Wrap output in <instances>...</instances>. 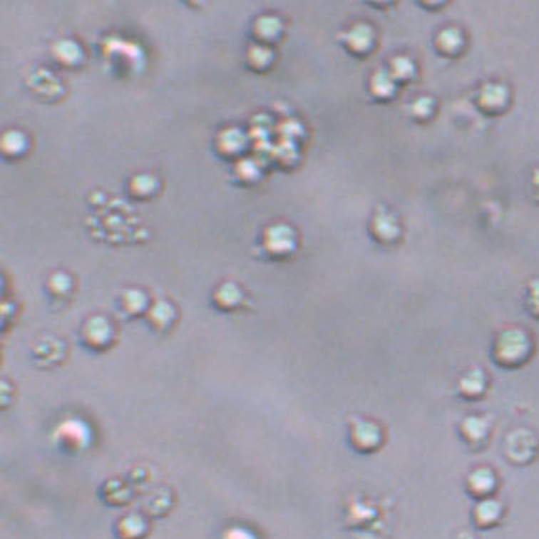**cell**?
Wrapping results in <instances>:
<instances>
[{
  "label": "cell",
  "mask_w": 539,
  "mask_h": 539,
  "mask_svg": "<svg viewBox=\"0 0 539 539\" xmlns=\"http://www.w3.org/2000/svg\"><path fill=\"white\" fill-rule=\"evenodd\" d=\"M461 431L467 441H484L488 435V421L484 418L463 419Z\"/></svg>",
  "instance_id": "cell-25"
},
{
  "label": "cell",
  "mask_w": 539,
  "mask_h": 539,
  "mask_svg": "<svg viewBox=\"0 0 539 539\" xmlns=\"http://www.w3.org/2000/svg\"><path fill=\"white\" fill-rule=\"evenodd\" d=\"M499 513H501L499 503L490 501V499H484L475 510L476 522H478V524H492V522H496L499 518Z\"/></svg>",
  "instance_id": "cell-27"
},
{
  "label": "cell",
  "mask_w": 539,
  "mask_h": 539,
  "mask_svg": "<svg viewBox=\"0 0 539 539\" xmlns=\"http://www.w3.org/2000/svg\"><path fill=\"white\" fill-rule=\"evenodd\" d=\"M475 103L481 113L488 116L503 115L510 105L509 88L501 82H486L478 88L475 96Z\"/></svg>",
  "instance_id": "cell-2"
},
{
  "label": "cell",
  "mask_w": 539,
  "mask_h": 539,
  "mask_svg": "<svg viewBox=\"0 0 539 539\" xmlns=\"http://www.w3.org/2000/svg\"><path fill=\"white\" fill-rule=\"evenodd\" d=\"M265 248L273 257H286L296 250V232L288 225H273L265 232Z\"/></svg>",
  "instance_id": "cell-6"
},
{
  "label": "cell",
  "mask_w": 539,
  "mask_h": 539,
  "mask_svg": "<svg viewBox=\"0 0 539 539\" xmlns=\"http://www.w3.org/2000/svg\"><path fill=\"white\" fill-rule=\"evenodd\" d=\"M493 475L488 469H481L473 473L469 478V488L473 493H478V496H486L490 490L493 488Z\"/></svg>",
  "instance_id": "cell-26"
},
{
  "label": "cell",
  "mask_w": 539,
  "mask_h": 539,
  "mask_svg": "<svg viewBox=\"0 0 539 539\" xmlns=\"http://www.w3.org/2000/svg\"><path fill=\"white\" fill-rule=\"evenodd\" d=\"M214 302L217 305V309L221 311H232V309H237L242 302V292L238 290L237 284H231V282H227V284L220 286L214 294Z\"/></svg>",
  "instance_id": "cell-17"
},
{
  "label": "cell",
  "mask_w": 539,
  "mask_h": 539,
  "mask_svg": "<svg viewBox=\"0 0 539 539\" xmlns=\"http://www.w3.org/2000/svg\"><path fill=\"white\" fill-rule=\"evenodd\" d=\"M532 353V339L526 332L513 328L501 332L493 345V359L505 368H516L524 364Z\"/></svg>",
  "instance_id": "cell-1"
},
{
  "label": "cell",
  "mask_w": 539,
  "mask_h": 539,
  "mask_svg": "<svg viewBox=\"0 0 539 539\" xmlns=\"http://www.w3.org/2000/svg\"><path fill=\"white\" fill-rule=\"evenodd\" d=\"M27 151V138L21 132H6L2 138V153L6 158H19L24 157Z\"/></svg>",
  "instance_id": "cell-21"
},
{
  "label": "cell",
  "mask_w": 539,
  "mask_h": 539,
  "mask_svg": "<svg viewBox=\"0 0 539 539\" xmlns=\"http://www.w3.org/2000/svg\"><path fill=\"white\" fill-rule=\"evenodd\" d=\"M52 58L59 67L65 69H75L82 63L84 53H82L81 44L73 41H59L52 46Z\"/></svg>",
  "instance_id": "cell-11"
},
{
  "label": "cell",
  "mask_w": 539,
  "mask_h": 539,
  "mask_svg": "<svg viewBox=\"0 0 539 539\" xmlns=\"http://www.w3.org/2000/svg\"><path fill=\"white\" fill-rule=\"evenodd\" d=\"M252 36L260 42L261 46L271 48V44H274L282 36V21L274 16H263V18L255 19L254 27H252Z\"/></svg>",
  "instance_id": "cell-9"
},
{
  "label": "cell",
  "mask_w": 539,
  "mask_h": 539,
  "mask_svg": "<svg viewBox=\"0 0 539 539\" xmlns=\"http://www.w3.org/2000/svg\"><path fill=\"white\" fill-rule=\"evenodd\" d=\"M530 189H532L533 200L539 204V168L533 170L532 178H530Z\"/></svg>",
  "instance_id": "cell-31"
},
{
  "label": "cell",
  "mask_w": 539,
  "mask_h": 539,
  "mask_svg": "<svg viewBox=\"0 0 539 539\" xmlns=\"http://www.w3.org/2000/svg\"><path fill=\"white\" fill-rule=\"evenodd\" d=\"M223 539H255V535L246 528H231V530H227Z\"/></svg>",
  "instance_id": "cell-30"
},
{
  "label": "cell",
  "mask_w": 539,
  "mask_h": 539,
  "mask_svg": "<svg viewBox=\"0 0 539 539\" xmlns=\"http://www.w3.org/2000/svg\"><path fill=\"white\" fill-rule=\"evenodd\" d=\"M53 438H56V442L63 450L78 452V450L88 446V442H90V429L81 419H67L53 433Z\"/></svg>",
  "instance_id": "cell-4"
},
{
  "label": "cell",
  "mask_w": 539,
  "mask_h": 539,
  "mask_svg": "<svg viewBox=\"0 0 539 539\" xmlns=\"http://www.w3.org/2000/svg\"><path fill=\"white\" fill-rule=\"evenodd\" d=\"M145 532V524L138 516H128L120 522V538L122 539H138Z\"/></svg>",
  "instance_id": "cell-28"
},
{
  "label": "cell",
  "mask_w": 539,
  "mask_h": 539,
  "mask_svg": "<svg viewBox=\"0 0 539 539\" xmlns=\"http://www.w3.org/2000/svg\"><path fill=\"white\" fill-rule=\"evenodd\" d=\"M387 71L396 84H408L418 75V67L414 63V59L408 58V56H396V58L391 59Z\"/></svg>",
  "instance_id": "cell-12"
},
{
  "label": "cell",
  "mask_w": 539,
  "mask_h": 539,
  "mask_svg": "<svg viewBox=\"0 0 539 539\" xmlns=\"http://www.w3.org/2000/svg\"><path fill=\"white\" fill-rule=\"evenodd\" d=\"M175 319L174 307L166 302H157L149 309V314H147V320L151 324L153 330L157 332H166L172 326Z\"/></svg>",
  "instance_id": "cell-15"
},
{
  "label": "cell",
  "mask_w": 539,
  "mask_h": 539,
  "mask_svg": "<svg viewBox=\"0 0 539 539\" xmlns=\"http://www.w3.org/2000/svg\"><path fill=\"white\" fill-rule=\"evenodd\" d=\"M339 42L354 58H366L376 48V31L368 24H354L339 35Z\"/></svg>",
  "instance_id": "cell-3"
},
{
  "label": "cell",
  "mask_w": 539,
  "mask_h": 539,
  "mask_svg": "<svg viewBox=\"0 0 539 539\" xmlns=\"http://www.w3.org/2000/svg\"><path fill=\"white\" fill-rule=\"evenodd\" d=\"M486 374L482 370H471L467 371L461 379H459V393L463 394L465 399L475 400L484 394L486 391Z\"/></svg>",
  "instance_id": "cell-13"
},
{
  "label": "cell",
  "mask_w": 539,
  "mask_h": 539,
  "mask_svg": "<svg viewBox=\"0 0 539 539\" xmlns=\"http://www.w3.org/2000/svg\"><path fill=\"white\" fill-rule=\"evenodd\" d=\"M410 116H412V120L419 122V124H425V122H429L436 113V101L431 96H421V98L414 99L412 103H410Z\"/></svg>",
  "instance_id": "cell-20"
},
{
  "label": "cell",
  "mask_w": 539,
  "mask_h": 539,
  "mask_svg": "<svg viewBox=\"0 0 539 539\" xmlns=\"http://www.w3.org/2000/svg\"><path fill=\"white\" fill-rule=\"evenodd\" d=\"M46 288L52 299H67L73 290V282L67 273H53L48 280Z\"/></svg>",
  "instance_id": "cell-22"
},
{
  "label": "cell",
  "mask_w": 539,
  "mask_h": 539,
  "mask_svg": "<svg viewBox=\"0 0 539 539\" xmlns=\"http://www.w3.org/2000/svg\"><path fill=\"white\" fill-rule=\"evenodd\" d=\"M396 88H399V84L393 81V76L389 75L387 69L376 71L370 76V82H368L370 96L376 101H381V103H387V101H391L396 96Z\"/></svg>",
  "instance_id": "cell-10"
},
{
  "label": "cell",
  "mask_w": 539,
  "mask_h": 539,
  "mask_svg": "<svg viewBox=\"0 0 539 539\" xmlns=\"http://www.w3.org/2000/svg\"><path fill=\"white\" fill-rule=\"evenodd\" d=\"M528 311L533 317H539V280H532L528 288Z\"/></svg>",
  "instance_id": "cell-29"
},
{
  "label": "cell",
  "mask_w": 539,
  "mask_h": 539,
  "mask_svg": "<svg viewBox=\"0 0 539 539\" xmlns=\"http://www.w3.org/2000/svg\"><path fill=\"white\" fill-rule=\"evenodd\" d=\"M465 46H467V41H465L463 31L458 27H444L435 36V48L442 58H459L465 52Z\"/></svg>",
  "instance_id": "cell-8"
},
{
  "label": "cell",
  "mask_w": 539,
  "mask_h": 539,
  "mask_svg": "<svg viewBox=\"0 0 539 539\" xmlns=\"http://www.w3.org/2000/svg\"><path fill=\"white\" fill-rule=\"evenodd\" d=\"M158 189V181L157 178H153V175H135L132 181H130V187H128V191H130V197L138 198V200H145V198H151Z\"/></svg>",
  "instance_id": "cell-18"
},
{
  "label": "cell",
  "mask_w": 539,
  "mask_h": 539,
  "mask_svg": "<svg viewBox=\"0 0 539 539\" xmlns=\"http://www.w3.org/2000/svg\"><path fill=\"white\" fill-rule=\"evenodd\" d=\"M113 342V326L103 317H93L82 328V343L90 349L101 351Z\"/></svg>",
  "instance_id": "cell-7"
},
{
  "label": "cell",
  "mask_w": 539,
  "mask_h": 539,
  "mask_svg": "<svg viewBox=\"0 0 539 539\" xmlns=\"http://www.w3.org/2000/svg\"><path fill=\"white\" fill-rule=\"evenodd\" d=\"M246 61H248V67L252 71L265 73L267 69H271V67H273L274 53L271 48L254 46V48H250L248 56H246Z\"/></svg>",
  "instance_id": "cell-19"
},
{
  "label": "cell",
  "mask_w": 539,
  "mask_h": 539,
  "mask_svg": "<svg viewBox=\"0 0 539 539\" xmlns=\"http://www.w3.org/2000/svg\"><path fill=\"white\" fill-rule=\"evenodd\" d=\"M533 446H535V442H533L532 433H528V431H516L507 441L509 456L515 459H518V453H522V459L530 458L533 452Z\"/></svg>",
  "instance_id": "cell-16"
},
{
  "label": "cell",
  "mask_w": 539,
  "mask_h": 539,
  "mask_svg": "<svg viewBox=\"0 0 539 539\" xmlns=\"http://www.w3.org/2000/svg\"><path fill=\"white\" fill-rule=\"evenodd\" d=\"M244 145V135L238 130H232V141H229V135L227 132H221V135L217 138V151L221 153V157H235L237 153L242 151Z\"/></svg>",
  "instance_id": "cell-24"
},
{
  "label": "cell",
  "mask_w": 539,
  "mask_h": 539,
  "mask_svg": "<svg viewBox=\"0 0 539 539\" xmlns=\"http://www.w3.org/2000/svg\"><path fill=\"white\" fill-rule=\"evenodd\" d=\"M147 309V297L140 290H126L122 296V311L128 317H138Z\"/></svg>",
  "instance_id": "cell-23"
},
{
  "label": "cell",
  "mask_w": 539,
  "mask_h": 539,
  "mask_svg": "<svg viewBox=\"0 0 539 539\" xmlns=\"http://www.w3.org/2000/svg\"><path fill=\"white\" fill-rule=\"evenodd\" d=\"M400 223L394 217V214L387 212L385 208H379L374 214L370 221V235L371 238L379 244H394L400 238Z\"/></svg>",
  "instance_id": "cell-5"
},
{
  "label": "cell",
  "mask_w": 539,
  "mask_h": 539,
  "mask_svg": "<svg viewBox=\"0 0 539 539\" xmlns=\"http://www.w3.org/2000/svg\"><path fill=\"white\" fill-rule=\"evenodd\" d=\"M353 442L359 450H371L379 444V429L374 423L368 421H359L353 427Z\"/></svg>",
  "instance_id": "cell-14"
}]
</instances>
